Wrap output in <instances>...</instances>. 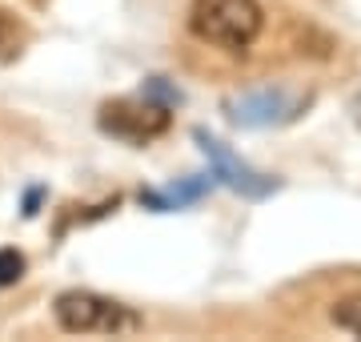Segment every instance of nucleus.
I'll return each instance as SVG.
<instances>
[{
	"label": "nucleus",
	"instance_id": "10",
	"mask_svg": "<svg viewBox=\"0 0 361 342\" xmlns=\"http://www.w3.org/2000/svg\"><path fill=\"white\" fill-rule=\"evenodd\" d=\"M145 97H161V105H180V93L169 89L165 77H149V85H145Z\"/></svg>",
	"mask_w": 361,
	"mask_h": 342
},
{
	"label": "nucleus",
	"instance_id": "8",
	"mask_svg": "<svg viewBox=\"0 0 361 342\" xmlns=\"http://www.w3.org/2000/svg\"><path fill=\"white\" fill-rule=\"evenodd\" d=\"M329 318H334L341 330H349V334H357V338H361V294H353V298H341V302L329 310Z\"/></svg>",
	"mask_w": 361,
	"mask_h": 342
},
{
	"label": "nucleus",
	"instance_id": "3",
	"mask_svg": "<svg viewBox=\"0 0 361 342\" xmlns=\"http://www.w3.org/2000/svg\"><path fill=\"white\" fill-rule=\"evenodd\" d=\"M169 121H173L169 105H161L153 97H116V101H104L97 113V125L104 137L125 145H149L169 129Z\"/></svg>",
	"mask_w": 361,
	"mask_h": 342
},
{
	"label": "nucleus",
	"instance_id": "2",
	"mask_svg": "<svg viewBox=\"0 0 361 342\" xmlns=\"http://www.w3.org/2000/svg\"><path fill=\"white\" fill-rule=\"evenodd\" d=\"M52 314H56V326L68 330V334H133L141 330V314H133L129 306L113 302V298H101L92 290H65L56 294L52 302Z\"/></svg>",
	"mask_w": 361,
	"mask_h": 342
},
{
	"label": "nucleus",
	"instance_id": "1",
	"mask_svg": "<svg viewBox=\"0 0 361 342\" xmlns=\"http://www.w3.org/2000/svg\"><path fill=\"white\" fill-rule=\"evenodd\" d=\"M261 25H265V13L257 0H193L189 8L193 37L225 53H245L261 37Z\"/></svg>",
	"mask_w": 361,
	"mask_h": 342
},
{
	"label": "nucleus",
	"instance_id": "9",
	"mask_svg": "<svg viewBox=\"0 0 361 342\" xmlns=\"http://www.w3.org/2000/svg\"><path fill=\"white\" fill-rule=\"evenodd\" d=\"M20 278H25V254L13 250V246H4V250H0V290L16 286Z\"/></svg>",
	"mask_w": 361,
	"mask_h": 342
},
{
	"label": "nucleus",
	"instance_id": "7",
	"mask_svg": "<svg viewBox=\"0 0 361 342\" xmlns=\"http://www.w3.org/2000/svg\"><path fill=\"white\" fill-rule=\"evenodd\" d=\"M20 45H25V25L13 13L0 8V61H13L20 53Z\"/></svg>",
	"mask_w": 361,
	"mask_h": 342
},
{
	"label": "nucleus",
	"instance_id": "6",
	"mask_svg": "<svg viewBox=\"0 0 361 342\" xmlns=\"http://www.w3.org/2000/svg\"><path fill=\"white\" fill-rule=\"evenodd\" d=\"M205 177L201 182H180V185H169L165 194H153V189H145L141 194V206H153L157 213L165 210H180V206H189V201H197L201 194H205Z\"/></svg>",
	"mask_w": 361,
	"mask_h": 342
},
{
	"label": "nucleus",
	"instance_id": "4",
	"mask_svg": "<svg viewBox=\"0 0 361 342\" xmlns=\"http://www.w3.org/2000/svg\"><path fill=\"white\" fill-rule=\"evenodd\" d=\"M310 105V97H297V93H285V89H261V93H245V97H233L229 105V117L237 125H285L293 121L301 109Z\"/></svg>",
	"mask_w": 361,
	"mask_h": 342
},
{
	"label": "nucleus",
	"instance_id": "5",
	"mask_svg": "<svg viewBox=\"0 0 361 342\" xmlns=\"http://www.w3.org/2000/svg\"><path fill=\"white\" fill-rule=\"evenodd\" d=\"M197 141H201V149H205V158H209V165H213V173H217L229 189L245 194V198H265V194H273V189H277V182H273V177H265V173H257V170H249L245 161H237L229 149H225L217 137H209L205 129H197Z\"/></svg>",
	"mask_w": 361,
	"mask_h": 342
}]
</instances>
